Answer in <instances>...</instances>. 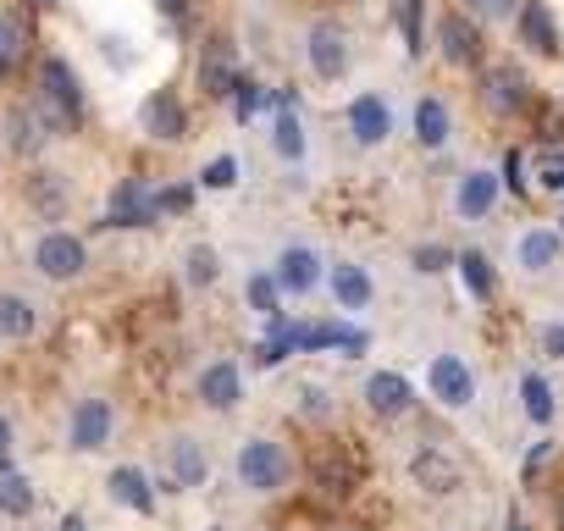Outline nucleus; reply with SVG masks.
I'll use <instances>...</instances> for the list:
<instances>
[{
    "mask_svg": "<svg viewBox=\"0 0 564 531\" xmlns=\"http://www.w3.org/2000/svg\"><path fill=\"white\" fill-rule=\"evenodd\" d=\"M34 106L45 111V122H51L56 133H67V128L84 117V84H78V73H73L62 56H45V62H40V95H34Z\"/></svg>",
    "mask_w": 564,
    "mask_h": 531,
    "instance_id": "f257e3e1",
    "label": "nucleus"
},
{
    "mask_svg": "<svg viewBox=\"0 0 564 531\" xmlns=\"http://www.w3.org/2000/svg\"><path fill=\"white\" fill-rule=\"evenodd\" d=\"M34 481L29 476H18V470H7L0 476V514H12V520H29L34 514Z\"/></svg>",
    "mask_w": 564,
    "mask_h": 531,
    "instance_id": "bb28decb",
    "label": "nucleus"
},
{
    "mask_svg": "<svg viewBox=\"0 0 564 531\" xmlns=\"http://www.w3.org/2000/svg\"><path fill=\"white\" fill-rule=\"evenodd\" d=\"M34 266H40V278H51V283H73V278H84V266H89V249H84V238H73V232H45L40 243H34Z\"/></svg>",
    "mask_w": 564,
    "mask_h": 531,
    "instance_id": "7ed1b4c3",
    "label": "nucleus"
},
{
    "mask_svg": "<svg viewBox=\"0 0 564 531\" xmlns=\"http://www.w3.org/2000/svg\"><path fill=\"white\" fill-rule=\"evenodd\" d=\"M349 133H355V144L377 150V144L393 133V111H388V100H382V95H355V100H349Z\"/></svg>",
    "mask_w": 564,
    "mask_h": 531,
    "instance_id": "ddd939ff",
    "label": "nucleus"
},
{
    "mask_svg": "<svg viewBox=\"0 0 564 531\" xmlns=\"http://www.w3.org/2000/svg\"><path fill=\"white\" fill-rule=\"evenodd\" d=\"M12 73V56H7V45H0V78H7Z\"/></svg>",
    "mask_w": 564,
    "mask_h": 531,
    "instance_id": "49530a36",
    "label": "nucleus"
},
{
    "mask_svg": "<svg viewBox=\"0 0 564 531\" xmlns=\"http://www.w3.org/2000/svg\"><path fill=\"white\" fill-rule=\"evenodd\" d=\"M7 470H12V421L0 415V476H7Z\"/></svg>",
    "mask_w": 564,
    "mask_h": 531,
    "instance_id": "79ce46f5",
    "label": "nucleus"
},
{
    "mask_svg": "<svg viewBox=\"0 0 564 531\" xmlns=\"http://www.w3.org/2000/svg\"><path fill=\"white\" fill-rule=\"evenodd\" d=\"M531 177L542 183V188H553V194H564V150H536L531 155Z\"/></svg>",
    "mask_w": 564,
    "mask_h": 531,
    "instance_id": "2f4dec72",
    "label": "nucleus"
},
{
    "mask_svg": "<svg viewBox=\"0 0 564 531\" xmlns=\"http://www.w3.org/2000/svg\"><path fill=\"white\" fill-rule=\"evenodd\" d=\"M155 12H161V18H172V23H177V18H183V12H188V0H155Z\"/></svg>",
    "mask_w": 564,
    "mask_h": 531,
    "instance_id": "37998d69",
    "label": "nucleus"
},
{
    "mask_svg": "<svg viewBox=\"0 0 564 531\" xmlns=\"http://www.w3.org/2000/svg\"><path fill=\"white\" fill-rule=\"evenodd\" d=\"M199 399L210 404V410H232L238 399H243V377H238V366L232 360H210L205 371H199Z\"/></svg>",
    "mask_w": 564,
    "mask_h": 531,
    "instance_id": "f3484780",
    "label": "nucleus"
},
{
    "mask_svg": "<svg viewBox=\"0 0 564 531\" xmlns=\"http://www.w3.org/2000/svg\"><path fill=\"white\" fill-rule=\"evenodd\" d=\"M271 150H276L282 161H300V155H305V122H300V111H294V95H276Z\"/></svg>",
    "mask_w": 564,
    "mask_h": 531,
    "instance_id": "412c9836",
    "label": "nucleus"
},
{
    "mask_svg": "<svg viewBox=\"0 0 564 531\" xmlns=\"http://www.w3.org/2000/svg\"><path fill=\"white\" fill-rule=\"evenodd\" d=\"M410 476H415V487H426V492H454V487H459V465H454L443 448H415Z\"/></svg>",
    "mask_w": 564,
    "mask_h": 531,
    "instance_id": "aec40b11",
    "label": "nucleus"
},
{
    "mask_svg": "<svg viewBox=\"0 0 564 531\" xmlns=\"http://www.w3.org/2000/svg\"><path fill=\"white\" fill-rule=\"evenodd\" d=\"M265 106V95H260V84H249V78H238V89H232V117L238 122H249L254 111Z\"/></svg>",
    "mask_w": 564,
    "mask_h": 531,
    "instance_id": "f704fd0d",
    "label": "nucleus"
},
{
    "mask_svg": "<svg viewBox=\"0 0 564 531\" xmlns=\"http://www.w3.org/2000/svg\"><path fill=\"white\" fill-rule=\"evenodd\" d=\"M536 338H542V355H553V360H564V327H558V322H547V327H542Z\"/></svg>",
    "mask_w": 564,
    "mask_h": 531,
    "instance_id": "a19ab883",
    "label": "nucleus"
},
{
    "mask_svg": "<svg viewBox=\"0 0 564 531\" xmlns=\"http://www.w3.org/2000/svg\"><path fill=\"white\" fill-rule=\"evenodd\" d=\"M106 487H111V498H117V503H128L133 514H150V509H155V492H150V476H144L139 465H117V470L106 476Z\"/></svg>",
    "mask_w": 564,
    "mask_h": 531,
    "instance_id": "4be33fe9",
    "label": "nucleus"
},
{
    "mask_svg": "<svg viewBox=\"0 0 564 531\" xmlns=\"http://www.w3.org/2000/svg\"><path fill=\"white\" fill-rule=\"evenodd\" d=\"M454 266H459V278H465V289H470V300H492V289H498V283H492V266H487V254H476V249H465V254H459Z\"/></svg>",
    "mask_w": 564,
    "mask_h": 531,
    "instance_id": "c756f323",
    "label": "nucleus"
},
{
    "mask_svg": "<svg viewBox=\"0 0 564 531\" xmlns=\"http://www.w3.org/2000/svg\"><path fill=\"white\" fill-rule=\"evenodd\" d=\"M437 45H443V62L454 67H481V29L465 18V12H448L437 23Z\"/></svg>",
    "mask_w": 564,
    "mask_h": 531,
    "instance_id": "f8f14e48",
    "label": "nucleus"
},
{
    "mask_svg": "<svg viewBox=\"0 0 564 531\" xmlns=\"http://www.w3.org/2000/svg\"><path fill=\"white\" fill-rule=\"evenodd\" d=\"M238 481L249 487V492H276L282 481H289V454H282V443H271V437H249L243 448H238Z\"/></svg>",
    "mask_w": 564,
    "mask_h": 531,
    "instance_id": "f03ea898",
    "label": "nucleus"
},
{
    "mask_svg": "<svg viewBox=\"0 0 564 531\" xmlns=\"http://www.w3.org/2000/svg\"><path fill=\"white\" fill-rule=\"evenodd\" d=\"M34 327H40V311L23 294H0V333H7V338H29Z\"/></svg>",
    "mask_w": 564,
    "mask_h": 531,
    "instance_id": "cd10ccee",
    "label": "nucleus"
},
{
    "mask_svg": "<svg viewBox=\"0 0 564 531\" xmlns=\"http://www.w3.org/2000/svg\"><path fill=\"white\" fill-rule=\"evenodd\" d=\"M111 426H117L111 404H106V399H84V404L67 415V448L95 454V448H106V443H111Z\"/></svg>",
    "mask_w": 564,
    "mask_h": 531,
    "instance_id": "423d86ee",
    "label": "nucleus"
},
{
    "mask_svg": "<svg viewBox=\"0 0 564 531\" xmlns=\"http://www.w3.org/2000/svg\"><path fill=\"white\" fill-rule=\"evenodd\" d=\"M0 45H7V56H12V67L29 56V29L18 23V18H7V12H0Z\"/></svg>",
    "mask_w": 564,
    "mask_h": 531,
    "instance_id": "72a5a7b5",
    "label": "nucleus"
},
{
    "mask_svg": "<svg viewBox=\"0 0 564 531\" xmlns=\"http://www.w3.org/2000/svg\"><path fill=\"white\" fill-rule=\"evenodd\" d=\"M470 12H476V18L503 23V18H514V12H520V0H470Z\"/></svg>",
    "mask_w": 564,
    "mask_h": 531,
    "instance_id": "e433bc0d",
    "label": "nucleus"
},
{
    "mask_svg": "<svg viewBox=\"0 0 564 531\" xmlns=\"http://www.w3.org/2000/svg\"><path fill=\"white\" fill-rule=\"evenodd\" d=\"M305 56H311L316 78L338 84V78L349 73V34H344L338 23H316V29H311V40H305Z\"/></svg>",
    "mask_w": 564,
    "mask_h": 531,
    "instance_id": "0eeeda50",
    "label": "nucleus"
},
{
    "mask_svg": "<svg viewBox=\"0 0 564 531\" xmlns=\"http://www.w3.org/2000/svg\"><path fill=\"white\" fill-rule=\"evenodd\" d=\"M514 254H520V266H525L531 278H536V272H553V266H558V232H547V227H531V232H520Z\"/></svg>",
    "mask_w": 564,
    "mask_h": 531,
    "instance_id": "5701e85b",
    "label": "nucleus"
},
{
    "mask_svg": "<svg viewBox=\"0 0 564 531\" xmlns=\"http://www.w3.org/2000/svg\"><path fill=\"white\" fill-rule=\"evenodd\" d=\"M421 12H426V0H404V40H410V51H421Z\"/></svg>",
    "mask_w": 564,
    "mask_h": 531,
    "instance_id": "58836bf2",
    "label": "nucleus"
},
{
    "mask_svg": "<svg viewBox=\"0 0 564 531\" xmlns=\"http://www.w3.org/2000/svg\"><path fill=\"white\" fill-rule=\"evenodd\" d=\"M271 278H276V289H282V294L305 300V294H316V283H322V254H316V249H305V243H289V249L276 254Z\"/></svg>",
    "mask_w": 564,
    "mask_h": 531,
    "instance_id": "20e7f679",
    "label": "nucleus"
},
{
    "mask_svg": "<svg viewBox=\"0 0 564 531\" xmlns=\"http://www.w3.org/2000/svg\"><path fill=\"white\" fill-rule=\"evenodd\" d=\"M426 382H432V399L448 404V410H465L476 399V377H470V366L459 355H437L432 371H426Z\"/></svg>",
    "mask_w": 564,
    "mask_h": 531,
    "instance_id": "1a4fd4ad",
    "label": "nucleus"
},
{
    "mask_svg": "<svg viewBox=\"0 0 564 531\" xmlns=\"http://www.w3.org/2000/svg\"><path fill=\"white\" fill-rule=\"evenodd\" d=\"M542 459H547V443H536V448L525 454V476H536V465H542Z\"/></svg>",
    "mask_w": 564,
    "mask_h": 531,
    "instance_id": "c03bdc74",
    "label": "nucleus"
},
{
    "mask_svg": "<svg viewBox=\"0 0 564 531\" xmlns=\"http://www.w3.org/2000/svg\"><path fill=\"white\" fill-rule=\"evenodd\" d=\"M243 294H249V305H254L265 322H282V289H276V278H271V272H254Z\"/></svg>",
    "mask_w": 564,
    "mask_h": 531,
    "instance_id": "7c9ffc66",
    "label": "nucleus"
},
{
    "mask_svg": "<svg viewBox=\"0 0 564 531\" xmlns=\"http://www.w3.org/2000/svg\"><path fill=\"white\" fill-rule=\"evenodd\" d=\"M210 476V459H205V443L199 437H172L166 443V492H188Z\"/></svg>",
    "mask_w": 564,
    "mask_h": 531,
    "instance_id": "6e6552de",
    "label": "nucleus"
},
{
    "mask_svg": "<svg viewBox=\"0 0 564 531\" xmlns=\"http://www.w3.org/2000/svg\"><path fill=\"white\" fill-rule=\"evenodd\" d=\"M51 139H56V128L45 122L40 106H12V111H7V150H12V155L29 161V155H40Z\"/></svg>",
    "mask_w": 564,
    "mask_h": 531,
    "instance_id": "9b49d317",
    "label": "nucleus"
},
{
    "mask_svg": "<svg viewBox=\"0 0 564 531\" xmlns=\"http://www.w3.org/2000/svg\"><path fill=\"white\" fill-rule=\"evenodd\" d=\"M199 183H205V188H232V183H238V161H232V155L210 161V166L199 172Z\"/></svg>",
    "mask_w": 564,
    "mask_h": 531,
    "instance_id": "c9c22d12",
    "label": "nucleus"
},
{
    "mask_svg": "<svg viewBox=\"0 0 564 531\" xmlns=\"http://www.w3.org/2000/svg\"><path fill=\"white\" fill-rule=\"evenodd\" d=\"M366 404H371L382 421H393V415H404V410L415 404V393H410V382H404L399 371H377V377H366Z\"/></svg>",
    "mask_w": 564,
    "mask_h": 531,
    "instance_id": "a211bd4d",
    "label": "nucleus"
},
{
    "mask_svg": "<svg viewBox=\"0 0 564 531\" xmlns=\"http://www.w3.org/2000/svg\"><path fill=\"white\" fill-rule=\"evenodd\" d=\"M415 139H421L426 150H443V144H448V106H443L437 95L415 100Z\"/></svg>",
    "mask_w": 564,
    "mask_h": 531,
    "instance_id": "393cba45",
    "label": "nucleus"
},
{
    "mask_svg": "<svg viewBox=\"0 0 564 531\" xmlns=\"http://www.w3.org/2000/svg\"><path fill=\"white\" fill-rule=\"evenodd\" d=\"M443 266H448V249H437V243L415 249V272H443Z\"/></svg>",
    "mask_w": 564,
    "mask_h": 531,
    "instance_id": "ea45409f",
    "label": "nucleus"
},
{
    "mask_svg": "<svg viewBox=\"0 0 564 531\" xmlns=\"http://www.w3.org/2000/svg\"><path fill=\"white\" fill-rule=\"evenodd\" d=\"M520 404H525V415H531L536 426H547V421H553V388H547V377L525 371V377H520Z\"/></svg>",
    "mask_w": 564,
    "mask_h": 531,
    "instance_id": "c85d7f7f",
    "label": "nucleus"
},
{
    "mask_svg": "<svg viewBox=\"0 0 564 531\" xmlns=\"http://www.w3.org/2000/svg\"><path fill=\"white\" fill-rule=\"evenodd\" d=\"M56 531H89V525H84V514H67V520H62Z\"/></svg>",
    "mask_w": 564,
    "mask_h": 531,
    "instance_id": "a18cd8bd",
    "label": "nucleus"
},
{
    "mask_svg": "<svg viewBox=\"0 0 564 531\" xmlns=\"http://www.w3.org/2000/svg\"><path fill=\"white\" fill-rule=\"evenodd\" d=\"M481 95H487V106H492V111H503V117H509V111H520V106H525V78H520L514 67H492Z\"/></svg>",
    "mask_w": 564,
    "mask_h": 531,
    "instance_id": "b1692460",
    "label": "nucleus"
},
{
    "mask_svg": "<svg viewBox=\"0 0 564 531\" xmlns=\"http://www.w3.org/2000/svg\"><path fill=\"white\" fill-rule=\"evenodd\" d=\"M161 210H155V194L144 188V177H122L111 188V227H150Z\"/></svg>",
    "mask_w": 564,
    "mask_h": 531,
    "instance_id": "4468645a",
    "label": "nucleus"
},
{
    "mask_svg": "<svg viewBox=\"0 0 564 531\" xmlns=\"http://www.w3.org/2000/svg\"><path fill=\"white\" fill-rule=\"evenodd\" d=\"M188 205H194V188H183V183L155 194V210H172V216H177V210H188Z\"/></svg>",
    "mask_w": 564,
    "mask_h": 531,
    "instance_id": "4c0bfd02",
    "label": "nucleus"
},
{
    "mask_svg": "<svg viewBox=\"0 0 564 531\" xmlns=\"http://www.w3.org/2000/svg\"><path fill=\"white\" fill-rule=\"evenodd\" d=\"M514 29H520V45H525V51H536V56H558V23H553V12L542 7V0H520Z\"/></svg>",
    "mask_w": 564,
    "mask_h": 531,
    "instance_id": "dca6fc26",
    "label": "nucleus"
},
{
    "mask_svg": "<svg viewBox=\"0 0 564 531\" xmlns=\"http://www.w3.org/2000/svg\"><path fill=\"white\" fill-rule=\"evenodd\" d=\"M139 128H144L150 139L177 144V139H188V111H183V100H177L172 89H161V95H150V100L139 106Z\"/></svg>",
    "mask_w": 564,
    "mask_h": 531,
    "instance_id": "9d476101",
    "label": "nucleus"
},
{
    "mask_svg": "<svg viewBox=\"0 0 564 531\" xmlns=\"http://www.w3.org/2000/svg\"><path fill=\"white\" fill-rule=\"evenodd\" d=\"M199 89L210 95V100H227L232 89H238V62H232V45L216 34L210 45H205V56H199Z\"/></svg>",
    "mask_w": 564,
    "mask_h": 531,
    "instance_id": "2eb2a0df",
    "label": "nucleus"
},
{
    "mask_svg": "<svg viewBox=\"0 0 564 531\" xmlns=\"http://www.w3.org/2000/svg\"><path fill=\"white\" fill-rule=\"evenodd\" d=\"M29 205L45 210V216H62L67 210V177L62 172H34L29 177Z\"/></svg>",
    "mask_w": 564,
    "mask_h": 531,
    "instance_id": "a878e982",
    "label": "nucleus"
},
{
    "mask_svg": "<svg viewBox=\"0 0 564 531\" xmlns=\"http://www.w3.org/2000/svg\"><path fill=\"white\" fill-rule=\"evenodd\" d=\"M34 7H56V0H34Z\"/></svg>",
    "mask_w": 564,
    "mask_h": 531,
    "instance_id": "de8ad7c7",
    "label": "nucleus"
},
{
    "mask_svg": "<svg viewBox=\"0 0 564 531\" xmlns=\"http://www.w3.org/2000/svg\"><path fill=\"white\" fill-rule=\"evenodd\" d=\"M327 283H333V300H338V311H366L371 305V278H366V266H355V260H338L333 272H327Z\"/></svg>",
    "mask_w": 564,
    "mask_h": 531,
    "instance_id": "6ab92c4d",
    "label": "nucleus"
},
{
    "mask_svg": "<svg viewBox=\"0 0 564 531\" xmlns=\"http://www.w3.org/2000/svg\"><path fill=\"white\" fill-rule=\"evenodd\" d=\"M498 194H503L498 172L470 166V172L454 183V216H459V221H487V216H492V205H498Z\"/></svg>",
    "mask_w": 564,
    "mask_h": 531,
    "instance_id": "39448f33",
    "label": "nucleus"
},
{
    "mask_svg": "<svg viewBox=\"0 0 564 531\" xmlns=\"http://www.w3.org/2000/svg\"><path fill=\"white\" fill-rule=\"evenodd\" d=\"M216 278H221V260H216V249L194 243V249H188V283H194V289H210Z\"/></svg>",
    "mask_w": 564,
    "mask_h": 531,
    "instance_id": "473e14b6",
    "label": "nucleus"
}]
</instances>
